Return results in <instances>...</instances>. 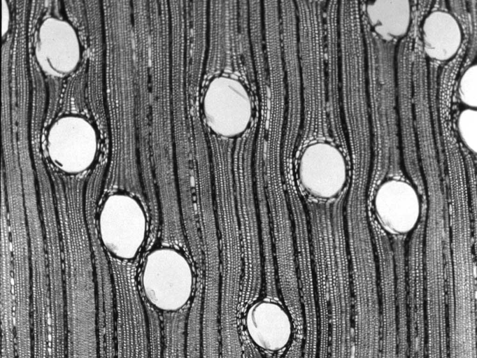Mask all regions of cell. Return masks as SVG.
I'll list each match as a JSON object with an SVG mask.
<instances>
[{"instance_id":"cell-14","label":"cell","mask_w":477,"mask_h":358,"mask_svg":"<svg viewBox=\"0 0 477 358\" xmlns=\"http://www.w3.org/2000/svg\"><path fill=\"white\" fill-rule=\"evenodd\" d=\"M339 1H326L325 90L326 113L329 136L336 142L346 139L340 100V64L338 24Z\"/></svg>"},{"instance_id":"cell-4","label":"cell","mask_w":477,"mask_h":358,"mask_svg":"<svg viewBox=\"0 0 477 358\" xmlns=\"http://www.w3.org/2000/svg\"><path fill=\"white\" fill-rule=\"evenodd\" d=\"M141 286L147 302L163 313L180 311L190 304L194 275L186 257L179 250L159 248L145 258Z\"/></svg>"},{"instance_id":"cell-16","label":"cell","mask_w":477,"mask_h":358,"mask_svg":"<svg viewBox=\"0 0 477 358\" xmlns=\"http://www.w3.org/2000/svg\"><path fill=\"white\" fill-rule=\"evenodd\" d=\"M420 38L426 58L445 62L455 57L460 50L463 31L452 13L435 10L423 20Z\"/></svg>"},{"instance_id":"cell-20","label":"cell","mask_w":477,"mask_h":358,"mask_svg":"<svg viewBox=\"0 0 477 358\" xmlns=\"http://www.w3.org/2000/svg\"><path fill=\"white\" fill-rule=\"evenodd\" d=\"M7 10V6L3 3V34L6 33L8 27V13Z\"/></svg>"},{"instance_id":"cell-13","label":"cell","mask_w":477,"mask_h":358,"mask_svg":"<svg viewBox=\"0 0 477 358\" xmlns=\"http://www.w3.org/2000/svg\"><path fill=\"white\" fill-rule=\"evenodd\" d=\"M36 57L44 71L62 76L73 71L80 59L77 34L67 22L48 18L41 24Z\"/></svg>"},{"instance_id":"cell-7","label":"cell","mask_w":477,"mask_h":358,"mask_svg":"<svg viewBox=\"0 0 477 358\" xmlns=\"http://www.w3.org/2000/svg\"><path fill=\"white\" fill-rule=\"evenodd\" d=\"M47 149L49 157L60 170L78 174L91 167L95 160L98 149L97 133L81 117H63L50 128Z\"/></svg>"},{"instance_id":"cell-8","label":"cell","mask_w":477,"mask_h":358,"mask_svg":"<svg viewBox=\"0 0 477 358\" xmlns=\"http://www.w3.org/2000/svg\"><path fill=\"white\" fill-rule=\"evenodd\" d=\"M297 170L303 189L320 199L337 196L347 182L345 156L336 145L327 141H315L306 146L299 157Z\"/></svg>"},{"instance_id":"cell-11","label":"cell","mask_w":477,"mask_h":358,"mask_svg":"<svg viewBox=\"0 0 477 358\" xmlns=\"http://www.w3.org/2000/svg\"><path fill=\"white\" fill-rule=\"evenodd\" d=\"M413 34L399 41L396 48L395 66L401 152L406 169L418 173V150L415 131L412 97V63Z\"/></svg>"},{"instance_id":"cell-1","label":"cell","mask_w":477,"mask_h":358,"mask_svg":"<svg viewBox=\"0 0 477 358\" xmlns=\"http://www.w3.org/2000/svg\"><path fill=\"white\" fill-rule=\"evenodd\" d=\"M338 24L340 100L346 136L355 153L369 157L371 134L360 1H339Z\"/></svg>"},{"instance_id":"cell-10","label":"cell","mask_w":477,"mask_h":358,"mask_svg":"<svg viewBox=\"0 0 477 358\" xmlns=\"http://www.w3.org/2000/svg\"><path fill=\"white\" fill-rule=\"evenodd\" d=\"M373 208L380 227L400 236L413 232L420 220L422 204L417 189L410 182L390 178L380 183Z\"/></svg>"},{"instance_id":"cell-3","label":"cell","mask_w":477,"mask_h":358,"mask_svg":"<svg viewBox=\"0 0 477 358\" xmlns=\"http://www.w3.org/2000/svg\"><path fill=\"white\" fill-rule=\"evenodd\" d=\"M325 3L295 1L303 92L301 131L306 134L329 135L326 113Z\"/></svg>"},{"instance_id":"cell-2","label":"cell","mask_w":477,"mask_h":358,"mask_svg":"<svg viewBox=\"0 0 477 358\" xmlns=\"http://www.w3.org/2000/svg\"><path fill=\"white\" fill-rule=\"evenodd\" d=\"M364 37L371 150L380 173L397 168L401 158L395 57L397 43H387L370 28L361 10Z\"/></svg>"},{"instance_id":"cell-6","label":"cell","mask_w":477,"mask_h":358,"mask_svg":"<svg viewBox=\"0 0 477 358\" xmlns=\"http://www.w3.org/2000/svg\"><path fill=\"white\" fill-rule=\"evenodd\" d=\"M204 113L210 129L217 135L234 138L249 127L252 115L250 96L239 80L225 76L214 78L204 98Z\"/></svg>"},{"instance_id":"cell-5","label":"cell","mask_w":477,"mask_h":358,"mask_svg":"<svg viewBox=\"0 0 477 358\" xmlns=\"http://www.w3.org/2000/svg\"><path fill=\"white\" fill-rule=\"evenodd\" d=\"M99 231L106 249L122 259L134 258L146 236L147 218L141 204L124 193L108 196L99 216Z\"/></svg>"},{"instance_id":"cell-12","label":"cell","mask_w":477,"mask_h":358,"mask_svg":"<svg viewBox=\"0 0 477 358\" xmlns=\"http://www.w3.org/2000/svg\"><path fill=\"white\" fill-rule=\"evenodd\" d=\"M244 324L252 343L269 352L284 350L293 335L290 313L273 300L264 299L251 304L245 311Z\"/></svg>"},{"instance_id":"cell-19","label":"cell","mask_w":477,"mask_h":358,"mask_svg":"<svg viewBox=\"0 0 477 358\" xmlns=\"http://www.w3.org/2000/svg\"><path fill=\"white\" fill-rule=\"evenodd\" d=\"M458 96L465 106L470 108L477 107V65H469L463 72L458 85Z\"/></svg>"},{"instance_id":"cell-15","label":"cell","mask_w":477,"mask_h":358,"mask_svg":"<svg viewBox=\"0 0 477 358\" xmlns=\"http://www.w3.org/2000/svg\"><path fill=\"white\" fill-rule=\"evenodd\" d=\"M66 358H99L97 308L93 299H73L66 307Z\"/></svg>"},{"instance_id":"cell-17","label":"cell","mask_w":477,"mask_h":358,"mask_svg":"<svg viewBox=\"0 0 477 358\" xmlns=\"http://www.w3.org/2000/svg\"><path fill=\"white\" fill-rule=\"evenodd\" d=\"M364 3V8L362 6L361 8L366 20L381 40L397 43L408 34L412 23L410 1L377 0Z\"/></svg>"},{"instance_id":"cell-9","label":"cell","mask_w":477,"mask_h":358,"mask_svg":"<svg viewBox=\"0 0 477 358\" xmlns=\"http://www.w3.org/2000/svg\"><path fill=\"white\" fill-rule=\"evenodd\" d=\"M280 41L287 92L284 136L293 141L301 131L303 92L298 49V26L294 1H279Z\"/></svg>"},{"instance_id":"cell-18","label":"cell","mask_w":477,"mask_h":358,"mask_svg":"<svg viewBox=\"0 0 477 358\" xmlns=\"http://www.w3.org/2000/svg\"><path fill=\"white\" fill-rule=\"evenodd\" d=\"M457 127L464 145L472 154L477 152V110L467 108L458 115Z\"/></svg>"}]
</instances>
